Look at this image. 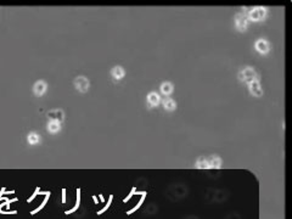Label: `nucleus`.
<instances>
[{"label":"nucleus","instance_id":"f257e3e1","mask_svg":"<svg viewBox=\"0 0 292 219\" xmlns=\"http://www.w3.org/2000/svg\"><path fill=\"white\" fill-rule=\"evenodd\" d=\"M135 194H138V195H141V198L140 200H139V202H138V205L135 206V207H134L133 209H130V211H128L127 212V214H131V213H134V212H136L138 209L140 208V206L142 205V203H144V200H145V197H146V191H142V192H135Z\"/></svg>","mask_w":292,"mask_h":219},{"label":"nucleus","instance_id":"f03ea898","mask_svg":"<svg viewBox=\"0 0 292 219\" xmlns=\"http://www.w3.org/2000/svg\"><path fill=\"white\" fill-rule=\"evenodd\" d=\"M79 205H81V189H77V202H76V206H74L72 209L66 211V212H65V214H71V213L76 212V211L78 209V207H79Z\"/></svg>","mask_w":292,"mask_h":219},{"label":"nucleus","instance_id":"7ed1b4c3","mask_svg":"<svg viewBox=\"0 0 292 219\" xmlns=\"http://www.w3.org/2000/svg\"><path fill=\"white\" fill-rule=\"evenodd\" d=\"M49 197H50V191H46V192H45V198H44V200H43L42 205L39 206L38 208H35L34 211H32V212H31V214H35V213H38L39 211H42V209L44 208V206L46 205V202H48V200H49Z\"/></svg>","mask_w":292,"mask_h":219},{"label":"nucleus","instance_id":"20e7f679","mask_svg":"<svg viewBox=\"0 0 292 219\" xmlns=\"http://www.w3.org/2000/svg\"><path fill=\"white\" fill-rule=\"evenodd\" d=\"M112 198H113V196H112V195H111V196H110V198H108V201H107V205H106V206H105V207H104V208H102V209H100V211H99V212H98V214H102V213H104V212H106V211H107V209H108L110 205H111V202H112Z\"/></svg>","mask_w":292,"mask_h":219},{"label":"nucleus","instance_id":"39448f33","mask_svg":"<svg viewBox=\"0 0 292 219\" xmlns=\"http://www.w3.org/2000/svg\"><path fill=\"white\" fill-rule=\"evenodd\" d=\"M39 190H40V189H39V187H37V189H35V191H34V194H33V195H32V196H31V197H29V198H28V200H27V202H28V203H29V202H32V201H33V200H34V198H35V197H37V196H38V194H40V191H39Z\"/></svg>","mask_w":292,"mask_h":219},{"label":"nucleus","instance_id":"423d86ee","mask_svg":"<svg viewBox=\"0 0 292 219\" xmlns=\"http://www.w3.org/2000/svg\"><path fill=\"white\" fill-rule=\"evenodd\" d=\"M135 192H136V189H135V187H133V189H131V191H130V194L128 195L127 197H125V198H124V200H123V202H128V201H129L130 198L133 197V195L135 194Z\"/></svg>","mask_w":292,"mask_h":219},{"label":"nucleus","instance_id":"0eeeda50","mask_svg":"<svg viewBox=\"0 0 292 219\" xmlns=\"http://www.w3.org/2000/svg\"><path fill=\"white\" fill-rule=\"evenodd\" d=\"M62 202H66V189H62Z\"/></svg>","mask_w":292,"mask_h":219},{"label":"nucleus","instance_id":"6e6552de","mask_svg":"<svg viewBox=\"0 0 292 219\" xmlns=\"http://www.w3.org/2000/svg\"><path fill=\"white\" fill-rule=\"evenodd\" d=\"M93 200H94V202H95V205H98L99 201H98V198H96V196H93Z\"/></svg>","mask_w":292,"mask_h":219},{"label":"nucleus","instance_id":"1a4fd4ad","mask_svg":"<svg viewBox=\"0 0 292 219\" xmlns=\"http://www.w3.org/2000/svg\"><path fill=\"white\" fill-rule=\"evenodd\" d=\"M3 200H4V201H6L7 198L6 197H1V196H0V201H3Z\"/></svg>","mask_w":292,"mask_h":219},{"label":"nucleus","instance_id":"9d476101","mask_svg":"<svg viewBox=\"0 0 292 219\" xmlns=\"http://www.w3.org/2000/svg\"><path fill=\"white\" fill-rule=\"evenodd\" d=\"M100 200H101V201H102V202L105 201V200H104V196H102V195H100Z\"/></svg>","mask_w":292,"mask_h":219}]
</instances>
